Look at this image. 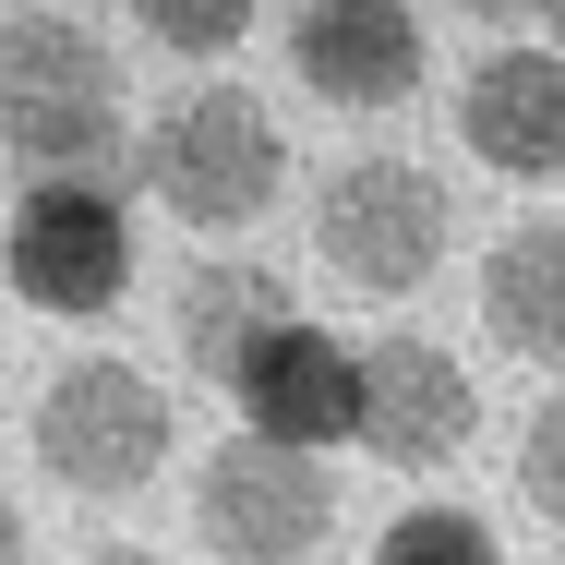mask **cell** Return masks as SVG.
<instances>
[{"instance_id": "1", "label": "cell", "mask_w": 565, "mask_h": 565, "mask_svg": "<svg viewBox=\"0 0 565 565\" xmlns=\"http://www.w3.org/2000/svg\"><path fill=\"white\" fill-rule=\"evenodd\" d=\"M120 132V73L109 49L61 12H12L0 24V157H24L36 181L97 169Z\"/></svg>"}, {"instance_id": "2", "label": "cell", "mask_w": 565, "mask_h": 565, "mask_svg": "<svg viewBox=\"0 0 565 565\" xmlns=\"http://www.w3.org/2000/svg\"><path fill=\"white\" fill-rule=\"evenodd\" d=\"M36 469H49L61 493H85V505L145 493V481L169 469V397H157L132 361H109V349L61 361L49 397H36Z\"/></svg>"}, {"instance_id": "3", "label": "cell", "mask_w": 565, "mask_h": 565, "mask_svg": "<svg viewBox=\"0 0 565 565\" xmlns=\"http://www.w3.org/2000/svg\"><path fill=\"white\" fill-rule=\"evenodd\" d=\"M277 181H289V145H277L265 97H241V85L181 97V109L145 132V193L181 228H253L277 205Z\"/></svg>"}, {"instance_id": "4", "label": "cell", "mask_w": 565, "mask_h": 565, "mask_svg": "<svg viewBox=\"0 0 565 565\" xmlns=\"http://www.w3.org/2000/svg\"><path fill=\"white\" fill-rule=\"evenodd\" d=\"M193 530L217 565H313L338 530V481L313 446H277V434H241L193 469Z\"/></svg>"}, {"instance_id": "5", "label": "cell", "mask_w": 565, "mask_h": 565, "mask_svg": "<svg viewBox=\"0 0 565 565\" xmlns=\"http://www.w3.org/2000/svg\"><path fill=\"white\" fill-rule=\"evenodd\" d=\"M313 253L326 277H349L361 301H409L446 265V193L422 157H349L313 205Z\"/></svg>"}, {"instance_id": "6", "label": "cell", "mask_w": 565, "mask_h": 565, "mask_svg": "<svg viewBox=\"0 0 565 565\" xmlns=\"http://www.w3.org/2000/svg\"><path fill=\"white\" fill-rule=\"evenodd\" d=\"M0 277H12V301H24V313L97 326L120 289H132V217H120L109 193H85V169H73V181H49V193H24V205H12Z\"/></svg>"}, {"instance_id": "7", "label": "cell", "mask_w": 565, "mask_h": 565, "mask_svg": "<svg viewBox=\"0 0 565 565\" xmlns=\"http://www.w3.org/2000/svg\"><path fill=\"white\" fill-rule=\"evenodd\" d=\"M481 434V385L446 338H373L361 349V446L385 469H457V446Z\"/></svg>"}, {"instance_id": "8", "label": "cell", "mask_w": 565, "mask_h": 565, "mask_svg": "<svg viewBox=\"0 0 565 565\" xmlns=\"http://www.w3.org/2000/svg\"><path fill=\"white\" fill-rule=\"evenodd\" d=\"M228 397H241V422L253 434H277V446H361V349H338L326 326H265V338L241 349V373H228Z\"/></svg>"}, {"instance_id": "9", "label": "cell", "mask_w": 565, "mask_h": 565, "mask_svg": "<svg viewBox=\"0 0 565 565\" xmlns=\"http://www.w3.org/2000/svg\"><path fill=\"white\" fill-rule=\"evenodd\" d=\"M289 73L326 97V109L373 120L422 85V12L409 0H301L289 24Z\"/></svg>"}, {"instance_id": "10", "label": "cell", "mask_w": 565, "mask_h": 565, "mask_svg": "<svg viewBox=\"0 0 565 565\" xmlns=\"http://www.w3.org/2000/svg\"><path fill=\"white\" fill-rule=\"evenodd\" d=\"M457 145L505 181L565 169V49H481L457 85Z\"/></svg>"}, {"instance_id": "11", "label": "cell", "mask_w": 565, "mask_h": 565, "mask_svg": "<svg viewBox=\"0 0 565 565\" xmlns=\"http://www.w3.org/2000/svg\"><path fill=\"white\" fill-rule=\"evenodd\" d=\"M481 326L505 361L565 373V217H518L481 253Z\"/></svg>"}, {"instance_id": "12", "label": "cell", "mask_w": 565, "mask_h": 565, "mask_svg": "<svg viewBox=\"0 0 565 565\" xmlns=\"http://www.w3.org/2000/svg\"><path fill=\"white\" fill-rule=\"evenodd\" d=\"M265 326H289V277H265V265H205L193 289H181V361L228 385L241 373V349L265 338Z\"/></svg>"}, {"instance_id": "13", "label": "cell", "mask_w": 565, "mask_h": 565, "mask_svg": "<svg viewBox=\"0 0 565 565\" xmlns=\"http://www.w3.org/2000/svg\"><path fill=\"white\" fill-rule=\"evenodd\" d=\"M373 565H505V542H493L469 505H409V518H385Z\"/></svg>"}, {"instance_id": "14", "label": "cell", "mask_w": 565, "mask_h": 565, "mask_svg": "<svg viewBox=\"0 0 565 565\" xmlns=\"http://www.w3.org/2000/svg\"><path fill=\"white\" fill-rule=\"evenodd\" d=\"M253 12H265V0H132V24H145L157 49H181V61H228V49L253 36Z\"/></svg>"}, {"instance_id": "15", "label": "cell", "mask_w": 565, "mask_h": 565, "mask_svg": "<svg viewBox=\"0 0 565 565\" xmlns=\"http://www.w3.org/2000/svg\"><path fill=\"white\" fill-rule=\"evenodd\" d=\"M518 505H530L542 530H565V397H542L530 434H518Z\"/></svg>"}, {"instance_id": "16", "label": "cell", "mask_w": 565, "mask_h": 565, "mask_svg": "<svg viewBox=\"0 0 565 565\" xmlns=\"http://www.w3.org/2000/svg\"><path fill=\"white\" fill-rule=\"evenodd\" d=\"M73 565H169V554H145V542H85Z\"/></svg>"}, {"instance_id": "17", "label": "cell", "mask_w": 565, "mask_h": 565, "mask_svg": "<svg viewBox=\"0 0 565 565\" xmlns=\"http://www.w3.org/2000/svg\"><path fill=\"white\" fill-rule=\"evenodd\" d=\"M0 565H24V505L0 493Z\"/></svg>"}, {"instance_id": "18", "label": "cell", "mask_w": 565, "mask_h": 565, "mask_svg": "<svg viewBox=\"0 0 565 565\" xmlns=\"http://www.w3.org/2000/svg\"><path fill=\"white\" fill-rule=\"evenodd\" d=\"M457 12H469V24H518L530 0H457Z\"/></svg>"}, {"instance_id": "19", "label": "cell", "mask_w": 565, "mask_h": 565, "mask_svg": "<svg viewBox=\"0 0 565 565\" xmlns=\"http://www.w3.org/2000/svg\"><path fill=\"white\" fill-rule=\"evenodd\" d=\"M530 24H554V36H565V0H530Z\"/></svg>"}]
</instances>
